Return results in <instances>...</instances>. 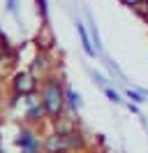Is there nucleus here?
<instances>
[{
  "label": "nucleus",
  "instance_id": "ddd939ff",
  "mask_svg": "<svg viewBox=\"0 0 148 153\" xmlns=\"http://www.w3.org/2000/svg\"><path fill=\"white\" fill-rule=\"evenodd\" d=\"M146 0H120V5L123 7H127V10H137V7H141Z\"/></svg>",
  "mask_w": 148,
  "mask_h": 153
},
{
  "label": "nucleus",
  "instance_id": "a211bd4d",
  "mask_svg": "<svg viewBox=\"0 0 148 153\" xmlns=\"http://www.w3.org/2000/svg\"><path fill=\"white\" fill-rule=\"evenodd\" d=\"M5 53H7V51H5V49L0 47V60H2V56H5Z\"/></svg>",
  "mask_w": 148,
  "mask_h": 153
},
{
  "label": "nucleus",
  "instance_id": "4468645a",
  "mask_svg": "<svg viewBox=\"0 0 148 153\" xmlns=\"http://www.w3.org/2000/svg\"><path fill=\"white\" fill-rule=\"evenodd\" d=\"M125 107H127V111H130V114H134V116H141V109H139L141 105H137V102L127 100V102H125Z\"/></svg>",
  "mask_w": 148,
  "mask_h": 153
},
{
  "label": "nucleus",
  "instance_id": "f3484780",
  "mask_svg": "<svg viewBox=\"0 0 148 153\" xmlns=\"http://www.w3.org/2000/svg\"><path fill=\"white\" fill-rule=\"evenodd\" d=\"M21 153H39V149H21Z\"/></svg>",
  "mask_w": 148,
  "mask_h": 153
},
{
  "label": "nucleus",
  "instance_id": "20e7f679",
  "mask_svg": "<svg viewBox=\"0 0 148 153\" xmlns=\"http://www.w3.org/2000/svg\"><path fill=\"white\" fill-rule=\"evenodd\" d=\"M76 33H79V39H81V49H83V53H86L88 58H100V51L92 47L90 33H88V28L83 26L81 21H76Z\"/></svg>",
  "mask_w": 148,
  "mask_h": 153
},
{
  "label": "nucleus",
  "instance_id": "39448f33",
  "mask_svg": "<svg viewBox=\"0 0 148 153\" xmlns=\"http://www.w3.org/2000/svg\"><path fill=\"white\" fill-rule=\"evenodd\" d=\"M46 116H49V114H46V107L42 105V100L28 105V111H26V121H28V123H39V121H44Z\"/></svg>",
  "mask_w": 148,
  "mask_h": 153
},
{
  "label": "nucleus",
  "instance_id": "f8f14e48",
  "mask_svg": "<svg viewBox=\"0 0 148 153\" xmlns=\"http://www.w3.org/2000/svg\"><path fill=\"white\" fill-rule=\"evenodd\" d=\"M37 5V14L42 16V21H46V16H49V7H46V0H35Z\"/></svg>",
  "mask_w": 148,
  "mask_h": 153
},
{
  "label": "nucleus",
  "instance_id": "9b49d317",
  "mask_svg": "<svg viewBox=\"0 0 148 153\" xmlns=\"http://www.w3.org/2000/svg\"><path fill=\"white\" fill-rule=\"evenodd\" d=\"M88 74H90V79L95 81V86H100V88H107V86H111L113 81H109L107 76L102 74V72H95V70H88Z\"/></svg>",
  "mask_w": 148,
  "mask_h": 153
},
{
  "label": "nucleus",
  "instance_id": "7ed1b4c3",
  "mask_svg": "<svg viewBox=\"0 0 148 153\" xmlns=\"http://www.w3.org/2000/svg\"><path fill=\"white\" fill-rule=\"evenodd\" d=\"M14 144H16L18 149H39V151H42V146H44V144L39 142V137H37L33 130H28V128H21V130H18Z\"/></svg>",
  "mask_w": 148,
  "mask_h": 153
},
{
  "label": "nucleus",
  "instance_id": "1a4fd4ad",
  "mask_svg": "<svg viewBox=\"0 0 148 153\" xmlns=\"http://www.w3.org/2000/svg\"><path fill=\"white\" fill-rule=\"evenodd\" d=\"M123 95L127 97V100H132V102H137V105H146L148 102V95L144 91H137V88H130V86L123 91Z\"/></svg>",
  "mask_w": 148,
  "mask_h": 153
},
{
  "label": "nucleus",
  "instance_id": "6ab92c4d",
  "mask_svg": "<svg viewBox=\"0 0 148 153\" xmlns=\"http://www.w3.org/2000/svg\"><path fill=\"white\" fill-rule=\"evenodd\" d=\"M58 153H70V151H58Z\"/></svg>",
  "mask_w": 148,
  "mask_h": 153
},
{
  "label": "nucleus",
  "instance_id": "f257e3e1",
  "mask_svg": "<svg viewBox=\"0 0 148 153\" xmlns=\"http://www.w3.org/2000/svg\"><path fill=\"white\" fill-rule=\"evenodd\" d=\"M39 100L46 107V114L51 116L53 121H58L60 114H63V109L67 107L63 81L58 76H46L44 81H42V86H39Z\"/></svg>",
  "mask_w": 148,
  "mask_h": 153
},
{
  "label": "nucleus",
  "instance_id": "0eeeda50",
  "mask_svg": "<svg viewBox=\"0 0 148 153\" xmlns=\"http://www.w3.org/2000/svg\"><path fill=\"white\" fill-rule=\"evenodd\" d=\"M88 33H90V39H92V44H95V49L100 51V56H102V53H104V44H102L100 30H97V26H95V21L90 19V14H88Z\"/></svg>",
  "mask_w": 148,
  "mask_h": 153
},
{
  "label": "nucleus",
  "instance_id": "9d476101",
  "mask_svg": "<svg viewBox=\"0 0 148 153\" xmlns=\"http://www.w3.org/2000/svg\"><path fill=\"white\" fill-rule=\"evenodd\" d=\"M102 58H104V63H107V70H109L111 74H116V76H118V79H120V84H125V74H123V70L118 67V63H113V60H111V58H107L104 53H102Z\"/></svg>",
  "mask_w": 148,
  "mask_h": 153
},
{
  "label": "nucleus",
  "instance_id": "2eb2a0df",
  "mask_svg": "<svg viewBox=\"0 0 148 153\" xmlns=\"http://www.w3.org/2000/svg\"><path fill=\"white\" fill-rule=\"evenodd\" d=\"M137 12H139V16H141V19L148 23V0L144 2V5H141V7H137Z\"/></svg>",
  "mask_w": 148,
  "mask_h": 153
},
{
  "label": "nucleus",
  "instance_id": "dca6fc26",
  "mask_svg": "<svg viewBox=\"0 0 148 153\" xmlns=\"http://www.w3.org/2000/svg\"><path fill=\"white\" fill-rule=\"evenodd\" d=\"M7 12L16 16V0H7Z\"/></svg>",
  "mask_w": 148,
  "mask_h": 153
},
{
  "label": "nucleus",
  "instance_id": "6e6552de",
  "mask_svg": "<svg viewBox=\"0 0 148 153\" xmlns=\"http://www.w3.org/2000/svg\"><path fill=\"white\" fill-rule=\"evenodd\" d=\"M102 93L109 97L113 105H123V107H125V102H127V97L123 95L120 91H116V88H113V84H111V86H107V88H102Z\"/></svg>",
  "mask_w": 148,
  "mask_h": 153
},
{
  "label": "nucleus",
  "instance_id": "423d86ee",
  "mask_svg": "<svg viewBox=\"0 0 148 153\" xmlns=\"http://www.w3.org/2000/svg\"><path fill=\"white\" fill-rule=\"evenodd\" d=\"M65 102H67V107H70V111L79 118V109H81L83 102H81V95H79L72 86H65Z\"/></svg>",
  "mask_w": 148,
  "mask_h": 153
},
{
  "label": "nucleus",
  "instance_id": "f03ea898",
  "mask_svg": "<svg viewBox=\"0 0 148 153\" xmlns=\"http://www.w3.org/2000/svg\"><path fill=\"white\" fill-rule=\"evenodd\" d=\"M37 76L28 70V72H18L16 76H14V93L16 95H23V97H28V95H35V91H37Z\"/></svg>",
  "mask_w": 148,
  "mask_h": 153
}]
</instances>
